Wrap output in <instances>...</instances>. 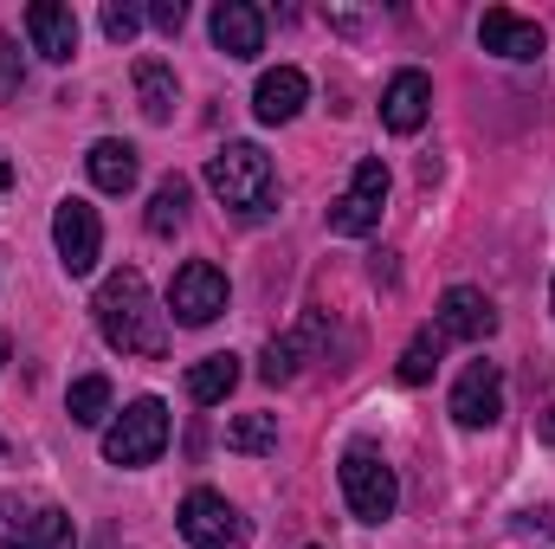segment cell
<instances>
[{
	"label": "cell",
	"mask_w": 555,
	"mask_h": 549,
	"mask_svg": "<svg viewBox=\"0 0 555 549\" xmlns=\"http://www.w3.org/2000/svg\"><path fill=\"white\" fill-rule=\"evenodd\" d=\"M85 175H91L98 194H130L137 175H142V162H137V149H130L124 137H98L91 155H85Z\"/></svg>",
	"instance_id": "obj_15"
},
{
	"label": "cell",
	"mask_w": 555,
	"mask_h": 549,
	"mask_svg": "<svg viewBox=\"0 0 555 549\" xmlns=\"http://www.w3.org/2000/svg\"><path fill=\"white\" fill-rule=\"evenodd\" d=\"M20 85H26V59H20V46L0 33V98H20Z\"/></svg>",
	"instance_id": "obj_27"
},
{
	"label": "cell",
	"mask_w": 555,
	"mask_h": 549,
	"mask_svg": "<svg viewBox=\"0 0 555 549\" xmlns=\"http://www.w3.org/2000/svg\"><path fill=\"white\" fill-rule=\"evenodd\" d=\"M181 537L194 549H246V518L227 491L201 485V491L181 498Z\"/></svg>",
	"instance_id": "obj_6"
},
{
	"label": "cell",
	"mask_w": 555,
	"mask_h": 549,
	"mask_svg": "<svg viewBox=\"0 0 555 549\" xmlns=\"http://www.w3.org/2000/svg\"><path fill=\"white\" fill-rule=\"evenodd\" d=\"M162 446H168V408H162L155 395L130 401V408L104 426V459H111V465H124V472L155 465V459H162Z\"/></svg>",
	"instance_id": "obj_4"
},
{
	"label": "cell",
	"mask_w": 555,
	"mask_h": 549,
	"mask_svg": "<svg viewBox=\"0 0 555 549\" xmlns=\"http://www.w3.org/2000/svg\"><path fill=\"white\" fill-rule=\"evenodd\" d=\"M65 413L78 426H104V413H111V375H78L72 395H65Z\"/></svg>",
	"instance_id": "obj_22"
},
{
	"label": "cell",
	"mask_w": 555,
	"mask_h": 549,
	"mask_svg": "<svg viewBox=\"0 0 555 549\" xmlns=\"http://www.w3.org/2000/svg\"><path fill=\"white\" fill-rule=\"evenodd\" d=\"M26 549H78V531H72V518L59 511V505H39V518H33V537Z\"/></svg>",
	"instance_id": "obj_25"
},
{
	"label": "cell",
	"mask_w": 555,
	"mask_h": 549,
	"mask_svg": "<svg viewBox=\"0 0 555 549\" xmlns=\"http://www.w3.org/2000/svg\"><path fill=\"white\" fill-rule=\"evenodd\" d=\"M7 181H13V168H7V162H0V188H7Z\"/></svg>",
	"instance_id": "obj_30"
},
{
	"label": "cell",
	"mask_w": 555,
	"mask_h": 549,
	"mask_svg": "<svg viewBox=\"0 0 555 549\" xmlns=\"http://www.w3.org/2000/svg\"><path fill=\"white\" fill-rule=\"evenodd\" d=\"M478 46L485 52H498V59H511V65H530V59H543V26L537 20H524V13H511V7H491L485 20H478Z\"/></svg>",
	"instance_id": "obj_11"
},
{
	"label": "cell",
	"mask_w": 555,
	"mask_h": 549,
	"mask_svg": "<svg viewBox=\"0 0 555 549\" xmlns=\"http://www.w3.org/2000/svg\"><path fill=\"white\" fill-rule=\"evenodd\" d=\"M33 518H39V505H26L20 491H0V549H26Z\"/></svg>",
	"instance_id": "obj_23"
},
{
	"label": "cell",
	"mask_w": 555,
	"mask_h": 549,
	"mask_svg": "<svg viewBox=\"0 0 555 549\" xmlns=\"http://www.w3.org/2000/svg\"><path fill=\"white\" fill-rule=\"evenodd\" d=\"M149 26L181 33V26H188V7H181V0H155V7H149Z\"/></svg>",
	"instance_id": "obj_28"
},
{
	"label": "cell",
	"mask_w": 555,
	"mask_h": 549,
	"mask_svg": "<svg viewBox=\"0 0 555 549\" xmlns=\"http://www.w3.org/2000/svg\"><path fill=\"white\" fill-rule=\"evenodd\" d=\"M188 201H194L188 175H168V181H155V194H149V214H142V227H149L155 240L181 233V220H188Z\"/></svg>",
	"instance_id": "obj_18"
},
{
	"label": "cell",
	"mask_w": 555,
	"mask_h": 549,
	"mask_svg": "<svg viewBox=\"0 0 555 549\" xmlns=\"http://www.w3.org/2000/svg\"><path fill=\"white\" fill-rule=\"evenodd\" d=\"M343 505L356 511V524H388L401 505V478L375 446H349L343 452Z\"/></svg>",
	"instance_id": "obj_3"
},
{
	"label": "cell",
	"mask_w": 555,
	"mask_h": 549,
	"mask_svg": "<svg viewBox=\"0 0 555 549\" xmlns=\"http://www.w3.org/2000/svg\"><path fill=\"white\" fill-rule=\"evenodd\" d=\"M168 310H175L181 330H207V323L227 310V272L207 266V259H188V266L175 272V284H168Z\"/></svg>",
	"instance_id": "obj_8"
},
{
	"label": "cell",
	"mask_w": 555,
	"mask_h": 549,
	"mask_svg": "<svg viewBox=\"0 0 555 549\" xmlns=\"http://www.w3.org/2000/svg\"><path fill=\"white\" fill-rule=\"evenodd\" d=\"M142 20H149L142 7H117V0L104 7V33H111L117 46H130V39H137V33H142Z\"/></svg>",
	"instance_id": "obj_26"
},
{
	"label": "cell",
	"mask_w": 555,
	"mask_h": 549,
	"mask_svg": "<svg viewBox=\"0 0 555 549\" xmlns=\"http://www.w3.org/2000/svg\"><path fill=\"white\" fill-rule=\"evenodd\" d=\"M537 433H543V446H555V408L543 413V420H537Z\"/></svg>",
	"instance_id": "obj_29"
},
{
	"label": "cell",
	"mask_w": 555,
	"mask_h": 549,
	"mask_svg": "<svg viewBox=\"0 0 555 549\" xmlns=\"http://www.w3.org/2000/svg\"><path fill=\"white\" fill-rule=\"evenodd\" d=\"M227 446H233V452H246V459L278 452V413H240V420L227 426Z\"/></svg>",
	"instance_id": "obj_21"
},
{
	"label": "cell",
	"mask_w": 555,
	"mask_h": 549,
	"mask_svg": "<svg viewBox=\"0 0 555 549\" xmlns=\"http://www.w3.org/2000/svg\"><path fill=\"white\" fill-rule=\"evenodd\" d=\"M452 420L465 426V433H478V426H498L504 420V369L498 362H472L459 382H452Z\"/></svg>",
	"instance_id": "obj_9"
},
{
	"label": "cell",
	"mask_w": 555,
	"mask_h": 549,
	"mask_svg": "<svg viewBox=\"0 0 555 549\" xmlns=\"http://www.w3.org/2000/svg\"><path fill=\"white\" fill-rule=\"evenodd\" d=\"M98 330H104V343L117 349V356H162L168 349V317L155 310V297H149V278L137 266H124V272H111L98 284Z\"/></svg>",
	"instance_id": "obj_1"
},
{
	"label": "cell",
	"mask_w": 555,
	"mask_h": 549,
	"mask_svg": "<svg viewBox=\"0 0 555 549\" xmlns=\"http://www.w3.org/2000/svg\"><path fill=\"white\" fill-rule=\"evenodd\" d=\"M26 39H33L39 59L72 65V52H78V13L59 7V0H33V7H26Z\"/></svg>",
	"instance_id": "obj_14"
},
{
	"label": "cell",
	"mask_w": 555,
	"mask_h": 549,
	"mask_svg": "<svg viewBox=\"0 0 555 549\" xmlns=\"http://www.w3.org/2000/svg\"><path fill=\"white\" fill-rule=\"evenodd\" d=\"M0 369H7V343H0Z\"/></svg>",
	"instance_id": "obj_31"
},
{
	"label": "cell",
	"mask_w": 555,
	"mask_h": 549,
	"mask_svg": "<svg viewBox=\"0 0 555 549\" xmlns=\"http://www.w3.org/2000/svg\"><path fill=\"white\" fill-rule=\"evenodd\" d=\"M433 330H439V343H485V336L498 330V304H491L478 284H452V291L439 297Z\"/></svg>",
	"instance_id": "obj_10"
},
{
	"label": "cell",
	"mask_w": 555,
	"mask_h": 549,
	"mask_svg": "<svg viewBox=\"0 0 555 549\" xmlns=\"http://www.w3.org/2000/svg\"><path fill=\"white\" fill-rule=\"evenodd\" d=\"M439 356H446V343H439V330L426 323V330H414V336H408V349H401V362H395V375H401L408 388H420V382H433V369H439Z\"/></svg>",
	"instance_id": "obj_20"
},
{
	"label": "cell",
	"mask_w": 555,
	"mask_h": 549,
	"mask_svg": "<svg viewBox=\"0 0 555 549\" xmlns=\"http://www.w3.org/2000/svg\"><path fill=\"white\" fill-rule=\"evenodd\" d=\"M175 98H181V85H175V65H162V59H137V104L149 124H168L175 117Z\"/></svg>",
	"instance_id": "obj_17"
},
{
	"label": "cell",
	"mask_w": 555,
	"mask_h": 549,
	"mask_svg": "<svg viewBox=\"0 0 555 549\" xmlns=\"http://www.w3.org/2000/svg\"><path fill=\"white\" fill-rule=\"evenodd\" d=\"M426 117H433V78L414 72V65H408V72H395V78H388V91H382V124H388L395 137H414Z\"/></svg>",
	"instance_id": "obj_13"
},
{
	"label": "cell",
	"mask_w": 555,
	"mask_h": 549,
	"mask_svg": "<svg viewBox=\"0 0 555 549\" xmlns=\"http://www.w3.org/2000/svg\"><path fill=\"white\" fill-rule=\"evenodd\" d=\"M52 246H59V266L72 278L98 272V253H104V220H98V207L78 201V194H65L59 214H52Z\"/></svg>",
	"instance_id": "obj_7"
},
{
	"label": "cell",
	"mask_w": 555,
	"mask_h": 549,
	"mask_svg": "<svg viewBox=\"0 0 555 549\" xmlns=\"http://www.w3.org/2000/svg\"><path fill=\"white\" fill-rule=\"evenodd\" d=\"M233 388H240V356H227V349H220V356H201V362L188 369V395H194L201 408H220Z\"/></svg>",
	"instance_id": "obj_19"
},
{
	"label": "cell",
	"mask_w": 555,
	"mask_h": 549,
	"mask_svg": "<svg viewBox=\"0 0 555 549\" xmlns=\"http://www.w3.org/2000/svg\"><path fill=\"white\" fill-rule=\"evenodd\" d=\"M304 104H310V78H304L297 65H278V72H266V78H259V91H253L259 124H291Z\"/></svg>",
	"instance_id": "obj_16"
},
{
	"label": "cell",
	"mask_w": 555,
	"mask_h": 549,
	"mask_svg": "<svg viewBox=\"0 0 555 549\" xmlns=\"http://www.w3.org/2000/svg\"><path fill=\"white\" fill-rule=\"evenodd\" d=\"M310 549H323V544H310Z\"/></svg>",
	"instance_id": "obj_33"
},
{
	"label": "cell",
	"mask_w": 555,
	"mask_h": 549,
	"mask_svg": "<svg viewBox=\"0 0 555 549\" xmlns=\"http://www.w3.org/2000/svg\"><path fill=\"white\" fill-rule=\"evenodd\" d=\"M207 188L220 194V207H233L240 220H266L278 201V175L272 155L259 142H227L214 162H207Z\"/></svg>",
	"instance_id": "obj_2"
},
{
	"label": "cell",
	"mask_w": 555,
	"mask_h": 549,
	"mask_svg": "<svg viewBox=\"0 0 555 549\" xmlns=\"http://www.w3.org/2000/svg\"><path fill=\"white\" fill-rule=\"evenodd\" d=\"M297 369H304V336H272V343H266L259 375L278 388V382H297Z\"/></svg>",
	"instance_id": "obj_24"
},
{
	"label": "cell",
	"mask_w": 555,
	"mask_h": 549,
	"mask_svg": "<svg viewBox=\"0 0 555 549\" xmlns=\"http://www.w3.org/2000/svg\"><path fill=\"white\" fill-rule=\"evenodd\" d=\"M550 304H555V278H550Z\"/></svg>",
	"instance_id": "obj_32"
},
{
	"label": "cell",
	"mask_w": 555,
	"mask_h": 549,
	"mask_svg": "<svg viewBox=\"0 0 555 549\" xmlns=\"http://www.w3.org/2000/svg\"><path fill=\"white\" fill-rule=\"evenodd\" d=\"M382 207H388V162H382V155H362L356 175H349V188L330 201V233L369 240V233L382 227Z\"/></svg>",
	"instance_id": "obj_5"
},
{
	"label": "cell",
	"mask_w": 555,
	"mask_h": 549,
	"mask_svg": "<svg viewBox=\"0 0 555 549\" xmlns=\"http://www.w3.org/2000/svg\"><path fill=\"white\" fill-rule=\"evenodd\" d=\"M207 33H214V46L227 59H259L266 52V13L253 0H220L214 20H207Z\"/></svg>",
	"instance_id": "obj_12"
}]
</instances>
